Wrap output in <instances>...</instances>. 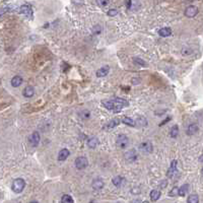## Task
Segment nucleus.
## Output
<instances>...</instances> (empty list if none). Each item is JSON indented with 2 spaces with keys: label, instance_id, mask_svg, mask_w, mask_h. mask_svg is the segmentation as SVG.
I'll return each mask as SVG.
<instances>
[{
  "label": "nucleus",
  "instance_id": "29",
  "mask_svg": "<svg viewBox=\"0 0 203 203\" xmlns=\"http://www.w3.org/2000/svg\"><path fill=\"white\" fill-rule=\"evenodd\" d=\"M82 114H80V117H81L82 119H88L90 116V113L88 112V111H83V112H81Z\"/></svg>",
  "mask_w": 203,
  "mask_h": 203
},
{
  "label": "nucleus",
  "instance_id": "3",
  "mask_svg": "<svg viewBox=\"0 0 203 203\" xmlns=\"http://www.w3.org/2000/svg\"><path fill=\"white\" fill-rule=\"evenodd\" d=\"M19 13L21 14H24L29 19L34 18V11H33V8L30 4H24L21 5V8H19Z\"/></svg>",
  "mask_w": 203,
  "mask_h": 203
},
{
  "label": "nucleus",
  "instance_id": "1",
  "mask_svg": "<svg viewBox=\"0 0 203 203\" xmlns=\"http://www.w3.org/2000/svg\"><path fill=\"white\" fill-rule=\"evenodd\" d=\"M102 104L106 109L112 111L113 113H120L124 108L129 106V102L125 99L115 98V99L107 100V101L104 100V101H102Z\"/></svg>",
  "mask_w": 203,
  "mask_h": 203
},
{
  "label": "nucleus",
  "instance_id": "9",
  "mask_svg": "<svg viewBox=\"0 0 203 203\" xmlns=\"http://www.w3.org/2000/svg\"><path fill=\"white\" fill-rule=\"evenodd\" d=\"M125 160L129 163L135 162L137 160V154H136L135 149H131V151H128L126 154H125Z\"/></svg>",
  "mask_w": 203,
  "mask_h": 203
},
{
  "label": "nucleus",
  "instance_id": "5",
  "mask_svg": "<svg viewBox=\"0 0 203 203\" xmlns=\"http://www.w3.org/2000/svg\"><path fill=\"white\" fill-rule=\"evenodd\" d=\"M88 165L87 158L84 157H79L75 160V167L78 170H83L85 169Z\"/></svg>",
  "mask_w": 203,
  "mask_h": 203
},
{
  "label": "nucleus",
  "instance_id": "31",
  "mask_svg": "<svg viewBox=\"0 0 203 203\" xmlns=\"http://www.w3.org/2000/svg\"><path fill=\"white\" fill-rule=\"evenodd\" d=\"M101 30H102V27H100V26H96L94 27V29L93 30V32H94V34H100L101 33Z\"/></svg>",
  "mask_w": 203,
  "mask_h": 203
},
{
  "label": "nucleus",
  "instance_id": "11",
  "mask_svg": "<svg viewBox=\"0 0 203 203\" xmlns=\"http://www.w3.org/2000/svg\"><path fill=\"white\" fill-rule=\"evenodd\" d=\"M119 124H120V119L115 118V119L110 120L109 123L106 125L104 128H105V130H111V129H113V128H115L116 126H118Z\"/></svg>",
  "mask_w": 203,
  "mask_h": 203
},
{
  "label": "nucleus",
  "instance_id": "24",
  "mask_svg": "<svg viewBox=\"0 0 203 203\" xmlns=\"http://www.w3.org/2000/svg\"><path fill=\"white\" fill-rule=\"evenodd\" d=\"M199 202V197L197 194H192L188 197L187 203H198Z\"/></svg>",
  "mask_w": 203,
  "mask_h": 203
},
{
  "label": "nucleus",
  "instance_id": "33",
  "mask_svg": "<svg viewBox=\"0 0 203 203\" xmlns=\"http://www.w3.org/2000/svg\"><path fill=\"white\" fill-rule=\"evenodd\" d=\"M108 3H109V2H108V1H101V0H100V1H98V4L102 5L103 7L106 6V5H108Z\"/></svg>",
  "mask_w": 203,
  "mask_h": 203
},
{
  "label": "nucleus",
  "instance_id": "16",
  "mask_svg": "<svg viewBox=\"0 0 203 203\" xmlns=\"http://www.w3.org/2000/svg\"><path fill=\"white\" fill-rule=\"evenodd\" d=\"M158 35L160 36V37H170V36L172 35V30L170 29V27H163V29H160L158 30Z\"/></svg>",
  "mask_w": 203,
  "mask_h": 203
},
{
  "label": "nucleus",
  "instance_id": "34",
  "mask_svg": "<svg viewBox=\"0 0 203 203\" xmlns=\"http://www.w3.org/2000/svg\"><path fill=\"white\" fill-rule=\"evenodd\" d=\"M133 203H140V200H134V201H133Z\"/></svg>",
  "mask_w": 203,
  "mask_h": 203
},
{
  "label": "nucleus",
  "instance_id": "8",
  "mask_svg": "<svg viewBox=\"0 0 203 203\" xmlns=\"http://www.w3.org/2000/svg\"><path fill=\"white\" fill-rule=\"evenodd\" d=\"M177 160H173L171 163V166H170V169L168 171V173H167V177L168 178H173L175 176V174L177 173Z\"/></svg>",
  "mask_w": 203,
  "mask_h": 203
},
{
  "label": "nucleus",
  "instance_id": "19",
  "mask_svg": "<svg viewBox=\"0 0 203 203\" xmlns=\"http://www.w3.org/2000/svg\"><path fill=\"white\" fill-rule=\"evenodd\" d=\"M21 83H23V78H21V77L19 76V75H16V76H14L11 79V85H12L13 87H19V85H21Z\"/></svg>",
  "mask_w": 203,
  "mask_h": 203
},
{
  "label": "nucleus",
  "instance_id": "10",
  "mask_svg": "<svg viewBox=\"0 0 203 203\" xmlns=\"http://www.w3.org/2000/svg\"><path fill=\"white\" fill-rule=\"evenodd\" d=\"M197 12H198V9H197L196 6H194V5H190V6H188L186 8L185 10V15L187 16V17H194Z\"/></svg>",
  "mask_w": 203,
  "mask_h": 203
},
{
  "label": "nucleus",
  "instance_id": "38",
  "mask_svg": "<svg viewBox=\"0 0 203 203\" xmlns=\"http://www.w3.org/2000/svg\"><path fill=\"white\" fill-rule=\"evenodd\" d=\"M118 203H121V202H118Z\"/></svg>",
  "mask_w": 203,
  "mask_h": 203
},
{
  "label": "nucleus",
  "instance_id": "14",
  "mask_svg": "<svg viewBox=\"0 0 203 203\" xmlns=\"http://www.w3.org/2000/svg\"><path fill=\"white\" fill-rule=\"evenodd\" d=\"M93 188L94 190H101V189L104 187V182H103L102 179H100V178H97V179H94L93 181Z\"/></svg>",
  "mask_w": 203,
  "mask_h": 203
},
{
  "label": "nucleus",
  "instance_id": "36",
  "mask_svg": "<svg viewBox=\"0 0 203 203\" xmlns=\"http://www.w3.org/2000/svg\"><path fill=\"white\" fill-rule=\"evenodd\" d=\"M142 203H149V202H148V201H143Z\"/></svg>",
  "mask_w": 203,
  "mask_h": 203
},
{
  "label": "nucleus",
  "instance_id": "27",
  "mask_svg": "<svg viewBox=\"0 0 203 203\" xmlns=\"http://www.w3.org/2000/svg\"><path fill=\"white\" fill-rule=\"evenodd\" d=\"M178 193H179V188H178V187H174L171 191H170L169 195L171 196V197H175V196H178Z\"/></svg>",
  "mask_w": 203,
  "mask_h": 203
},
{
  "label": "nucleus",
  "instance_id": "13",
  "mask_svg": "<svg viewBox=\"0 0 203 203\" xmlns=\"http://www.w3.org/2000/svg\"><path fill=\"white\" fill-rule=\"evenodd\" d=\"M69 154H70V151H69L68 149H66V148L61 149L60 152L58 154V160H60V162L65 160L66 158L69 157Z\"/></svg>",
  "mask_w": 203,
  "mask_h": 203
},
{
  "label": "nucleus",
  "instance_id": "21",
  "mask_svg": "<svg viewBox=\"0 0 203 203\" xmlns=\"http://www.w3.org/2000/svg\"><path fill=\"white\" fill-rule=\"evenodd\" d=\"M189 191V185L188 184H184L183 186H181L180 189H179V193H178V195L180 196H185L186 194L188 193Z\"/></svg>",
  "mask_w": 203,
  "mask_h": 203
},
{
  "label": "nucleus",
  "instance_id": "30",
  "mask_svg": "<svg viewBox=\"0 0 203 203\" xmlns=\"http://www.w3.org/2000/svg\"><path fill=\"white\" fill-rule=\"evenodd\" d=\"M118 14V10L117 9H110L109 11H108V15L110 16H115Z\"/></svg>",
  "mask_w": 203,
  "mask_h": 203
},
{
  "label": "nucleus",
  "instance_id": "7",
  "mask_svg": "<svg viewBox=\"0 0 203 203\" xmlns=\"http://www.w3.org/2000/svg\"><path fill=\"white\" fill-rule=\"evenodd\" d=\"M140 151L144 152V154H151L152 152V144L149 141H145V142H142L139 146Z\"/></svg>",
  "mask_w": 203,
  "mask_h": 203
},
{
  "label": "nucleus",
  "instance_id": "17",
  "mask_svg": "<svg viewBox=\"0 0 203 203\" xmlns=\"http://www.w3.org/2000/svg\"><path fill=\"white\" fill-rule=\"evenodd\" d=\"M34 94H35V90H34V87H26L23 91V94L26 97V98H32V97L34 96Z\"/></svg>",
  "mask_w": 203,
  "mask_h": 203
},
{
  "label": "nucleus",
  "instance_id": "22",
  "mask_svg": "<svg viewBox=\"0 0 203 203\" xmlns=\"http://www.w3.org/2000/svg\"><path fill=\"white\" fill-rule=\"evenodd\" d=\"M160 197V192L158 190H152L151 192V201H157V200H158V198Z\"/></svg>",
  "mask_w": 203,
  "mask_h": 203
},
{
  "label": "nucleus",
  "instance_id": "25",
  "mask_svg": "<svg viewBox=\"0 0 203 203\" xmlns=\"http://www.w3.org/2000/svg\"><path fill=\"white\" fill-rule=\"evenodd\" d=\"M178 134H179V128H178L177 125H175V126L172 128L171 132H170V135H171L172 138H176Z\"/></svg>",
  "mask_w": 203,
  "mask_h": 203
},
{
  "label": "nucleus",
  "instance_id": "6",
  "mask_svg": "<svg viewBox=\"0 0 203 203\" xmlns=\"http://www.w3.org/2000/svg\"><path fill=\"white\" fill-rule=\"evenodd\" d=\"M40 139H41L40 134H39V132H37V131L33 132L32 134L30 135V137H29L30 143L32 144L33 146H37L39 144V142H40Z\"/></svg>",
  "mask_w": 203,
  "mask_h": 203
},
{
  "label": "nucleus",
  "instance_id": "37",
  "mask_svg": "<svg viewBox=\"0 0 203 203\" xmlns=\"http://www.w3.org/2000/svg\"><path fill=\"white\" fill-rule=\"evenodd\" d=\"M30 203H38V202H36V201H35V202H30Z\"/></svg>",
  "mask_w": 203,
  "mask_h": 203
},
{
  "label": "nucleus",
  "instance_id": "18",
  "mask_svg": "<svg viewBox=\"0 0 203 203\" xmlns=\"http://www.w3.org/2000/svg\"><path fill=\"white\" fill-rule=\"evenodd\" d=\"M198 132V125L197 124H191L189 125L188 130H187V134L188 135H194Z\"/></svg>",
  "mask_w": 203,
  "mask_h": 203
},
{
  "label": "nucleus",
  "instance_id": "32",
  "mask_svg": "<svg viewBox=\"0 0 203 203\" xmlns=\"http://www.w3.org/2000/svg\"><path fill=\"white\" fill-rule=\"evenodd\" d=\"M167 185H168V182H167V180L165 181H162V182L160 183V188H166Z\"/></svg>",
  "mask_w": 203,
  "mask_h": 203
},
{
  "label": "nucleus",
  "instance_id": "2",
  "mask_svg": "<svg viewBox=\"0 0 203 203\" xmlns=\"http://www.w3.org/2000/svg\"><path fill=\"white\" fill-rule=\"evenodd\" d=\"M24 187H26V182H24V179L18 178V179H15L12 182L11 188H12L13 192H15V193H21V192L24 191Z\"/></svg>",
  "mask_w": 203,
  "mask_h": 203
},
{
  "label": "nucleus",
  "instance_id": "23",
  "mask_svg": "<svg viewBox=\"0 0 203 203\" xmlns=\"http://www.w3.org/2000/svg\"><path fill=\"white\" fill-rule=\"evenodd\" d=\"M122 182H123V178L121 176H116L112 179V183L116 186V187H120Z\"/></svg>",
  "mask_w": 203,
  "mask_h": 203
},
{
  "label": "nucleus",
  "instance_id": "4",
  "mask_svg": "<svg viewBox=\"0 0 203 203\" xmlns=\"http://www.w3.org/2000/svg\"><path fill=\"white\" fill-rule=\"evenodd\" d=\"M116 143L120 148H125V147L128 145V143H129V139H128V137L126 135L121 134L118 136V138H117Z\"/></svg>",
  "mask_w": 203,
  "mask_h": 203
},
{
  "label": "nucleus",
  "instance_id": "28",
  "mask_svg": "<svg viewBox=\"0 0 203 203\" xmlns=\"http://www.w3.org/2000/svg\"><path fill=\"white\" fill-rule=\"evenodd\" d=\"M134 63L137 64V65L145 66V62H144L142 59H139V58H134Z\"/></svg>",
  "mask_w": 203,
  "mask_h": 203
},
{
  "label": "nucleus",
  "instance_id": "12",
  "mask_svg": "<svg viewBox=\"0 0 203 203\" xmlns=\"http://www.w3.org/2000/svg\"><path fill=\"white\" fill-rule=\"evenodd\" d=\"M109 71H110V66H108V65L103 66L102 68H100L99 70L97 71V76L98 77H105L108 73H109Z\"/></svg>",
  "mask_w": 203,
  "mask_h": 203
},
{
  "label": "nucleus",
  "instance_id": "26",
  "mask_svg": "<svg viewBox=\"0 0 203 203\" xmlns=\"http://www.w3.org/2000/svg\"><path fill=\"white\" fill-rule=\"evenodd\" d=\"M61 203H73V199L70 195H63L61 198Z\"/></svg>",
  "mask_w": 203,
  "mask_h": 203
},
{
  "label": "nucleus",
  "instance_id": "20",
  "mask_svg": "<svg viewBox=\"0 0 203 203\" xmlns=\"http://www.w3.org/2000/svg\"><path fill=\"white\" fill-rule=\"evenodd\" d=\"M121 122H123L124 124H126V125H128V126H132V127H134L135 126V121L133 120V119H131V118H129V117H126V116H124L123 118L121 119Z\"/></svg>",
  "mask_w": 203,
  "mask_h": 203
},
{
  "label": "nucleus",
  "instance_id": "35",
  "mask_svg": "<svg viewBox=\"0 0 203 203\" xmlns=\"http://www.w3.org/2000/svg\"><path fill=\"white\" fill-rule=\"evenodd\" d=\"M199 160H200V163H202V155L200 157V158H199Z\"/></svg>",
  "mask_w": 203,
  "mask_h": 203
},
{
  "label": "nucleus",
  "instance_id": "15",
  "mask_svg": "<svg viewBox=\"0 0 203 203\" xmlns=\"http://www.w3.org/2000/svg\"><path fill=\"white\" fill-rule=\"evenodd\" d=\"M100 141L97 137H90V139L87 140V145L90 148H96L97 146L99 145Z\"/></svg>",
  "mask_w": 203,
  "mask_h": 203
}]
</instances>
